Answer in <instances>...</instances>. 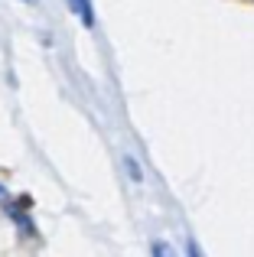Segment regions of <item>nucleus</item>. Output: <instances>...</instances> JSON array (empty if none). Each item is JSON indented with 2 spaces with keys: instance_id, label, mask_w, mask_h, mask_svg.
<instances>
[{
  "instance_id": "nucleus-6",
  "label": "nucleus",
  "mask_w": 254,
  "mask_h": 257,
  "mask_svg": "<svg viewBox=\"0 0 254 257\" xmlns=\"http://www.w3.org/2000/svg\"><path fill=\"white\" fill-rule=\"evenodd\" d=\"M0 199H4V186H0Z\"/></svg>"
},
{
  "instance_id": "nucleus-3",
  "label": "nucleus",
  "mask_w": 254,
  "mask_h": 257,
  "mask_svg": "<svg viewBox=\"0 0 254 257\" xmlns=\"http://www.w3.org/2000/svg\"><path fill=\"white\" fill-rule=\"evenodd\" d=\"M124 166L131 170V179H134V182L144 179V176H140V166H137V160H134V157H124Z\"/></svg>"
},
{
  "instance_id": "nucleus-5",
  "label": "nucleus",
  "mask_w": 254,
  "mask_h": 257,
  "mask_svg": "<svg viewBox=\"0 0 254 257\" xmlns=\"http://www.w3.org/2000/svg\"><path fill=\"white\" fill-rule=\"evenodd\" d=\"M23 4H36V0H23Z\"/></svg>"
},
{
  "instance_id": "nucleus-4",
  "label": "nucleus",
  "mask_w": 254,
  "mask_h": 257,
  "mask_svg": "<svg viewBox=\"0 0 254 257\" xmlns=\"http://www.w3.org/2000/svg\"><path fill=\"white\" fill-rule=\"evenodd\" d=\"M189 257H205L202 251H199V244H196V241H189Z\"/></svg>"
},
{
  "instance_id": "nucleus-2",
  "label": "nucleus",
  "mask_w": 254,
  "mask_h": 257,
  "mask_svg": "<svg viewBox=\"0 0 254 257\" xmlns=\"http://www.w3.org/2000/svg\"><path fill=\"white\" fill-rule=\"evenodd\" d=\"M150 254H153V257H179V254H176V247L166 244V241H153Z\"/></svg>"
},
{
  "instance_id": "nucleus-1",
  "label": "nucleus",
  "mask_w": 254,
  "mask_h": 257,
  "mask_svg": "<svg viewBox=\"0 0 254 257\" xmlns=\"http://www.w3.org/2000/svg\"><path fill=\"white\" fill-rule=\"evenodd\" d=\"M65 7L75 13V20H82V26H95V7H91V0H65Z\"/></svg>"
}]
</instances>
